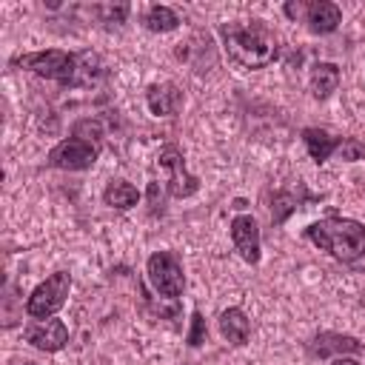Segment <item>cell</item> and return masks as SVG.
<instances>
[{
	"label": "cell",
	"mask_w": 365,
	"mask_h": 365,
	"mask_svg": "<svg viewBox=\"0 0 365 365\" xmlns=\"http://www.w3.org/2000/svg\"><path fill=\"white\" fill-rule=\"evenodd\" d=\"M14 66L29 68L46 80H57L63 86H97L106 74L103 60L94 51H60V48H48V51H31V54H20L14 57Z\"/></svg>",
	"instance_id": "1"
},
{
	"label": "cell",
	"mask_w": 365,
	"mask_h": 365,
	"mask_svg": "<svg viewBox=\"0 0 365 365\" xmlns=\"http://www.w3.org/2000/svg\"><path fill=\"white\" fill-rule=\"evenodd\" d=\"M220 34H222L228 57L234 63H240L242 68H265L279 54V40H277V34L262 20L222 23Z\"/></svg>",
	"instance_id": "2"
},
{
	"label": "cell",
	"mask_w": 365,
	"mask_h": 365,
	"mask_svg": "<svg viewBox=\"0 0 365 365\" xmlns=\"http://www.w3.org/2000/svg\"><path fill=\"white\" fill-rule=\"evenodd\" d=\"M305 237L331 257L342 262H354L365 257V225L348 217H325L305 228Z\"/></svg>",
	"instance_id": "3"
},
{
	"label": "cell",
	"mask_w": 365,
	"mask_h": 365,
	"mask_svg": "<svg viewBox=\"0 0 365 365\" xmlns=\"http://www.w3.org/2000/svg\"><path fill=\"white\" fill-rule=\"evenodd\" d=\"M68 291H71V277L66 271H54L31 291V297L26 299V314L31 319H51L66 305Z\"/></svg>",
	"instance_id": "4"
},
{
	"label": "cell",
	"mask_w": 365,
	"mask_h": 365,
	"mask_svg": "<svg viewBox=\"0 0 365 365\" xmlns=\"http://www.w3.org/2000/svg\"><path fill=\"white\" fill-rule=\"evenodd\" d=\"M145 274H148V282L151 288L165 297V299H177L185 288V274H182V262L174 251H154L148 257V265H145Z\"/></svg>",
	"instance_id": "5"
},
{
	"label": "cell",
	"mask_w": 365,
	"mask_h": 365,
	"mask_svg": "<svg viewBox=\"0 0 365 365\" xmlns=\"http://www.w3.org/2000/svg\"><path fill=\"white\" fill-rule=\"evenodd\" d=\"M157 168L165 174V188L171 197H191L200 188V180L194 174H188L185 168V157L177 145H163L157 154Z\"/></svg>",
	"instance_id": "6"
},
{
	"label": "cell",
	"mask_w": 365,
	"mask_h": 365,
	"mask_svg": "<svg viewBox=\"0 0 365 365\" xmlns=\"http://www.w3.org/2000/svg\"><path fill=\"white\" fill-rule=\"evenodd\" d=\"M100 148L83 137H68L63 143H57L51 151H48V165L54 168H66V171H83V168H91L94 160H97Z\"/></svg>",
	"instance_id": "7"
},
{
	"label": "cell",
	"mask_w": 365,
	"mask_h": 365,
	"mask_svg": "<svg viewBox=\"0 0 365 365\" xmlns=\"http://www.w3.org/2000/svg\"><path fill=\"white\" fill-rule=\"evenodd\" d=\"M285 14L288 17H299L305 14V23L314 34H331L336 31V26L342 23V11L336 3L328 0H314V3H285Z\"/></svg>",
	"instance_id": "8"
},
{
	"label": "cell",
	"mask_w": 365,
	"mask_h": 365,
	"mask_svg": "<svg viewBox=\"0 0 365 365\" xmlns=\"http://www.w3.org/2000/svg\"><path fill=\"white\" fill-rule=\"evenodd\" d=\"M23 336H26L29 345H34L46 354H54L68 342V328L54 317L51 319H34L31 325H26Z\"/></svg>",
	"instance_id": "9"
},
{
	"label": "cell",
	"mask_w": 365,
	"mask_h": 365,
	"mask_svg": "<svg viewBox=\"0 0 365 365\" xmlns=\"http://www.w3.org/2000/svg\"><path fill=\"white\" fill-rule=\"evenodd\" d=\"M231 242L245 262L251 265L259 262V228L251 214H237L231 220Z\"/></svg>",
	"instance_id": "10"
},
{
	"label": "cell",
	"mask_w": 365,
	"mask_h": 365,
	"mask_svg": "<svg viewBox=\"0 0 365 365\" xmlns=\"http://www.w3.org/2000/svg\"><path fill=\"white\" fill-rule=\"evenodd\" d=\"M145 103H148L151 114H157V117H171V114H177L180 106H182V91H180L174 83H154V86H148V91H145Z\"/></svg>",
	"instance_id": "11"
},
{
	"label": "cell",
	"mask_w": 365,
	"mask_h": 365,
	"mask_svg": "<svg viewBox=\"0 0 365 365\" xmlns=\"http://www.w3.org/2000/svg\"><path fill=\"white\" fill-rule=\"evenodd\" d=\"M302 143H305V148H308V154H311L314 163H325L331 154L339 151L342 137H334L325 128H314L311 125V128H302Z\"/></svg>",
	"instance_id": "12"
},
{
	"label": "cell",
	"mask_w": 365,
	"mask_h": 365,
	"mask_svg": "<svg viewBox=\"0 0 365 365\" xmlns=\"http://www.w3.org/2000/svg\"><path fill=\"white\" fill-rule=\"evenodd\" d=\"M220 334L231 342V345H245L251 336V322L245 317L242 308H225L220 314Z\"/></svg>",
	"instance_id": "13"
},
{
	"label": "cell",
	"mask_w": 365,
	"mask_h": 365,
	"mask_svg": "<svg viewBox=\"0 0 365 365\" xmlns=\"http://www.w3.org/2000/svg\"><path fill=\"white\" fill-rule=\"evenodd\" d=\"M362 345L359 339L348 336V334H334V331H325L319 334L314 342H311V354L314 356H328V354H359Z\"/></svg>",
	"instance_id": "14"
},
{
	"label": "cell",
	"mask_w": 365,
	"mask_h": 365,
	"mask_svg": "<svg viewBox=\"0 0 365 365\" xmlns=\"http://www.w3.org/2000/svg\"><path fill=\"white\" fill-rule=\"evenodd\" d=\"M336 86H339V68L334 63H317L311 68V94L314 97L325 100L336 91Z\"/></svg>",
	"instance_id": "15"
},
{
	"label": "cell",
	"mask_w": 365,
	"mask_h": 365,
	"mask_svg": "<svg viewBox=\"0 0 365 365\" xmlns=\"http://www.w3.org/2000/svg\"><path fill=\"white\" fill-rule=\"evenodd\" d=\"M103 200H106V205H111L117 211H125V208H134L140 202V191L125 180H114V182L106 185Z\"/></svg>",
	"instance_id": "16"
},
{
	"label": "cell",
	"mask_w": 365,
	"mask_h": 365,
	"mask_svg": "<svg viewBox=\"0 0 365 365\" xmlns=\"http://www.w3.org/2000/svg\"><path fill=\"white\" fill-rule=\"evenodd\" d=\"M177 23H180V17L168 6H151L148 14H145V29L148 31H174Z\"/></svg>",
	"instance_id": "17"
},
{
	"label": "cell",
	"mask_w": 365,
	"mask_h": 365,
	"mask_svg": "<svg viewBox=\"0 0 365 365\" xmlns=\"http://www.w3.org/2000/svg\"><path fill=\"white\" fill-rule=\"evenodd\" d=\"M297 208H299L297 191H277L274 200H271V220H274L277 225H282V222L288 220V214L297 211Z\"/></svg>",
	"instance_id": "18"
},
{
	"label": "cell",
	"mask_w": 365,
	"mask_h": 365,
	"mask_svg": "<svg viewBox=\"0 0 365 365\" xmlns=\"http://www.w3.org/2000/svg\"><path fill=\"white\" fill-rule=\"evenodd\" d=\"M74 137H83V140H88V143H94V145L100 148V143H103V128H100L97 120H80V123L74 125Z\"/></svg>",
	"instance_id": "19"
},
{
	"label": "cell",
	"mask_w": 365,
	"mask_h": 365,
	"mask_svg": "<svg viewBox=\"0 0 365 365\" xmlns=\"http://www.w3.org/2000/svg\"><path fill=\"white\" fill-rule=\"evenodd\" d=\"M336 154H339L345 163H356V160H362V157H365V145H362L359 140H354V137H345Z\"/></svg>",
	"instance_id": "20"
},
{
	"label": "cell",
	"mask_w": 365,
	"mask_h": 365,
	"mask_svg": "<svg viewBox=\"0 0 365 365\" xmlns=\"http://www.w3.org/2000/svg\"><path fill=\"white\" fill-rule=\"evenodd\" d=\"M205 319H202V314L200 311H194L191 314V331H188V345H202L205 342Z\"/></svg>",
	"instance_id": "21"
},
{
	"label": "cell",
	"mask_w": 365,
	"mask_h": 365,
	"mask_svg": "<svg viewBox=\"0 0 365 365\" xmlns=\"http://www.w3.org/2000/svg\"><path fill=\"white\" fill-rule=\"evenodd\" d=\"M97 11L106 17V23H123L125 14H128V3H120V6H100Z\"/></svg>",
	"instance_id": "22"
},
{
	"label": "cell",
	"mask_w": 365,
	"mask_h": 365,
	"mask_svg": "<svg viewBox=\"0 0 365 365\" xmlns=\"http://www.w3.org/2000/svg\"><path fill=\"white\" fill-rule=\"evenodd\" d=\"M331 365H359V362L356 359H348V356H336Z\"/></svg>",
	"instance_id": "23"
},
{
	"label": "cell",
	"mask_w": 365,
	"mask_h": 365,
	"mask_svg": "<svg viewBox=\"0 0 365 365\" xmlns=\"http://www.w3.org/2000/svg\"><path fill=\"white\" fill-rule=\"evenodd\" d=\"M14 365H37V362H31V359H23V362H14Z\"/></svg>",
	"instance_id": "24"
},
{
	"label": "cell",
	"mask_w": 365,
	"mask_h": 365,
	"mask_svg": "<svg viewBox=\"0 0 365 365\" xmlns=\"http://www.w3.org/2000/svg\"><path fill=\"white\" fill-rule=\"evenodd\" d=\"M362 305H365V291H362Z\"/></svg>",
	"instance_id": "25"
}]
</instances>
